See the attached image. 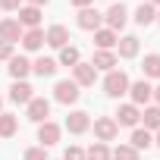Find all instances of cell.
<instances>
[{
    "label": "cell",
    "mask_w": 160,
    "mask_h": 160,
    "mask_svg": "<svg viewBox=\"0 0 160 160\" xmlns=\"http://www.w3.org/2000/svg\"><path fill=\"white\" fill-rule=\"evenodd\" d=\"M126 22H129V10H126V3L119 0V3H110V10L104 13V28H110V32H122L126 28Z\"/></svg>",
    "instance_id": "7a4b0ae2"
},
{
    "label": "cell",
    "mask_w": 160,
    "mask_h": 160,
    "mask_svg": "<svg viewBox=\"0 0 160 160\" xmlns=\"http://www.w3.org/2000/svg\"><path fill=\"white\" fill-rule=\"evenodd\" d=\"M75 25L82 32H98V28H104V13H98L94 7H85V10H78Z\"/></svg>",
    "instance_id": "277c9868"
},
{
    "label": "cell",
    "mask_w": 160,
    "mask_h": 160,
    "mask_svg": "<svg viewBox=\"0 0 160 160\" xmlns=\"http://www.w3.org/2000/svg\"><path fill=\"white\" fill-rule=\"evenodd\" d=\"M151 94H154V85L148 82V78H138V82L129 85V98H132L129 104H135V107H148Z\"/></svg>",
    "instance_id": "8992f818"
},
{
    "label": "cell",
    "mask_w": 160,
    "mask_h": 160,
    "mask_svg": "<svg viewBox=\"0 0 160 160\" xmlns=\"http://www.w3.org/2000/svg\"><path fill=\"white\" fill-rule=\"evenodd\" d=\"M63 160H85V148H78V144H69L63 151Z\"/></svg>",
    "instance_id": "4dcf8cb0"
},
{
    "label": "cell",
    "mask_w": 160,
    "mask_h": 160,
    "mask_svg": "<svg viewBox=\"0 0 160 160\" xmlns=\"http://www.w3.org/2000/svg\"><path fill=\"white\" fill-rule=\"evenodd\" d=\"M7 69H10V75H13V82H25L28 72H32V60H28V57H13Z\"/></svg>",
    "instance_id": "e0dca14e"
},
{
    "label": "cell",
    "mask_w": 160,
    "mask_h": 160,
    "mask_svg": "<svg viewBox=\"0 0 160 160\" xmlns=\"http://www.w3.org/2000/svg\"><path fill=\"white\" fill-rule=\"evenodd\" d=\"M116 41H119V35L110 32V28H98V32H94V44H98V50H116Z\"/></svg>",
    "instance_id": "cb8c5ba5"
},
{
    "label": "cell",
    "mask_w": 160,
    "mask_h": 160,
    "mask_svg": "<svg viewBox=\"0 0 160 160\" xmlns=\"http://www.w3.org/2000/svg\"><path fill=\"white\" fill-rule=\"evenodd\" d=\"M47 116H50V101L47 98H32L28 104H25V119H32V122H47Z\"/></svg>",
    "instance_id": "5b68a950"
},
{
    "label": "cell",
    "mask_w": 160,
    "mask_h": 160,
    "mask_svg": "<svg viewBox=\"0 0 160 160\" xmlns=\"http://www.w3.org/2000/svg\"><path fill=\"white\" fill-rule=\"evenodd\" d=\"M75 10H85V7H94V0H69Z\"/></svg>",
    "instance_id": "836d02e7"
},
{
    "label": "cell",
    "mask_w": 160,
    "mask_h": 160,
    "mask_svg": "<svg viewBox=\"0 0 160 160\" xmlns=\"http://www.w3.org/2000/svg\"><path fill=\"white\" fill-rule=\"evenodd\" d=\"M57 69H60V66H57V60H53V57H38V60L32 63V72H35V75H41V78L57 75Z\"/></svg>",
    "instance_id": "ffe728a7"
},
{
    "label": "cell",
    "mask_w": 160,
    "mask_h": 160,
    "mask_svg": "<svg viewBox=\"0 0 160 160\" xmlns=\"http://www.w3.org/2000/svg\"><path fill=\"white\" fill-rule=\"evenodd\" d=\"M141 72L144 78H160V53H148L141 63Z\"/></svg>",
    "instance_id": "484cf974"
},
{
    "label": "cell",
    "mask_w": 160,
    "mask_h": 160,
    "mask_svg": "<svg viewBox=\"0 0 160 160\" xmlns=\"http://www.w3.org/2000/svg\"><path fill=\"white\" fill-rule=\"evenodd\" d=\"M16 22H19L22 28H41V10H38V7L22 3V7L16 10Z\"/></svg>",
    "instance_id": "7c38bea8"
},
{
    "label": "cell",
    "mask_w": 160,
    "mask_h": 160,
    "mask_svg": "<svg viewBox=\"0 0 160 160\" xmlns=\"http://www.w3.org/2000/svg\"><path fill=\"white\" fill-rule=\"evenodd\" d=\"M151 98H154V104H157V107H160V85H157V88H154V94H151Z\"/></svg>",
    "instance_id": "d590c367"
},
{
    "label": "cell",
    "mask_w": 160,
    "mask_h": 160,
    "mask_svg": "<svg viewBox=\"0 0 160 160\" xmlns=\"http://www.w3.org/2000/svg\"><path fill=\"white\" fill-rule=\"evenodd\" d=\"M32 98H35V88L28 82H13V88H10V101L13 104H28Z\"/></svg>",
    "instance_id": "44dd1931"
},
{
    "label": "cell",
    "mask_w": 160,
    "mask_h": 160,
    "mask_svg": "<svg viewBox=\"0 0 160 160\" xmlns=\"http://www.w3.org/2000/svg\"><path fill=\"white\" fill-rule=\"evenodd\" d=\"M129 144L141 154V151H148V148H154V132H148V129H141V126H135L132 129V138H129Z\"/></svg>",
    "instance_id": "d6986e66"
},
{
    "label": "cell",
    "mask_w": 160,
    "mask_h": 160,
    "mask_svg": "<svg viewBox=\"0 0 160 160\" xmlns=\"http://www.w3.org/2000/svg\"><path fill=\"white\" fill-rule=\"evenodd\" d=\"M28 53H35V50H41L44 47V28H25L22 32V41H19Z\"/></svg>",
    "instance_id": "ac0fdd59"
},
{
    "label": "cell",
    "mask_w": 160,
    "mask_h": 160,
    "mask_svg": "<svg viewBox=\"0 0 160 160\" xmlns=\"http://www.w3.org/2000/svg\"><path fill=\"white\" fill-rule=\"evenodd\" d=\"M44 44L53 47V50H63V47L69 44V28H66V25H50V28L44 32Z\"/></svg>",
    "instance_id": "4fadbf2b"
},
{
    "label": "cell",
    "mask_w": 160,
    "mask_h": 160,
    "mask_svg": "<svg viewBox=\"0 0 160 160\" xmlns=\"http://www.w3.org/2000/svg\"><path fill=\"white\" fill-rule=\"evenodd\" d=\"M148 3H151V7H160V0H148Z\"/></svg>",
    "instance_id": "74e56055"
},
{
    "label": "cell",
    "mask_w": 160,
    "mask_h": 160,
    "mask_svg": "<svg viewBox=\"0 0 160 160\" xmlns=\"http://www.w3.org/2000/svg\"><path fill=\"white\" fill-rule=\"evenodd\" d=\"M60 138H63V126H57L53 119H47V122L38 126V141H41V148H53Z\"/></svg>",
    "instance_id": "30bf717a"
},
{
    "label": "cell",
    "mask_w": 160,
    "mask_h": 160,
    "mask_svg": "<svg viewBox=\"0 0 160 160\" xmlns=\"http://www.w3.org/2000/svg\"><path fill=\"white\" fill-rule=\"evenodd\" d=\"M91 66H94L98 72H113V69L119 66V57H116V50H94Z\"/></svg>",
    "instance_id": "5bb4252c"
},
{
    "label": "cell",
    "mask_w": 160,
    "mask_h": 160,
    "mask_svg": "<svg viewBox=\"0 0 160 160\" xmlns=\"http://www.w3.org/2000/svg\"><path fill=\"white\" fill-rule=\"evenodd\" d=\"M22 32H25V28H22L16 19H10V16H7V19H0V41H7V44H19V41H22Z\"/></svg>",
    "instance_id": "9a60e30c"
},
{
    "label": "cell",
    "mask_w": 160,
    "mask_h": 160,
    "mask_svg": "<svg viewBox=\"0 0 160 160\" xmlns=\"http://www.w3.org/2000/svg\"><path fill=\"white\" fill-rule=\"evenodd\" d=\"M22 7V0H0V10H7V13H16Z\"/></svg>",
    "instance_id": "d6a6232c"
},
{
    "label": "cell",
    "mask_w": 160,
    "mask_h": 160,
    "mask_svg": "<svg viewBox=\"0 0 160 160\" xmlns=\"http://www.w3.org/2000/svg\"><path fill=\"white\" fill-rule=\"evenodd\" d=\"M129 85H132V78H129L122 69H113V72L104 75V94L113 98V101H119L122 94H129Z\"/></svg>",
    "instance_id": "6da1fadb"
},
{
    "label": "cell",
    "mask_w": 160,
    "mask_h": 160,
    "mask_svg": "<svg viewBox=\"0 0 160 160\" xmlns=\"http://www.w3.org/2000/svg\"><path fill=\"white\" fill-rule=\"evenodd\" d=\"M0 113H3V98H0Z\"/></svg>",
    "instance_id": "f35d334b"
},
{
    "label": "cell",
    "mask_w": 160,
    "mask_h": 160,
    "mask_svg": "<svg viewBox=\"0 0 160 160\" xmlns=\"http://www.w3.org/2000/svg\"><path fill=\"white\" fill-rule=\"evenodd\" d=\"M13 57H16V44H7V41H0V60H7V63H10Z\"/></svg>",
    "instance_id": "1f68e13d"
},
{
    "label": "cell",
    "mask_w": 160,
    "mask_h": 160,
    "mask_svg": "<svg viewBox=\"0 0 160 160\" xmlns=\"http://www.w3.org/2000/svg\"><path fill=\"white\" fill-rule=\"evenodd\" d=\"M157 25H160V10H157Z\"/></svg>",
    "instance_id": "ab89813d"
},
{
    "label": "cell",
    "mask_w": 160,
    "mask_h": 160,
    "mask_svg": "<svg viewBox=\"0 0 160 160\" xmlns=\"http://www.w3.org/2000/svg\"><path fill=\"white\" fill-rule=\"evenodd\" d=\"M66 129H69V135H85L88 129H91V116L85 113V110H72L69 116H66V122H63Z\"/></svg>",
    "instance_id": "8fae6325"
},
{
    "label": "cell",
    "mask_w": 160,
    "mask_h": 160,
    "mask_svg": "<svg viewBox=\"0 0 160 160\" xmlns=\"http://www.w3.org/2000/svg\"><path fill=\"white\" fill-rule=\"evenodd\" d=\"M132 19H135L141 28H144V25H154V22H157V7H151L148 0H144V3H138V10H135Z\"/></svg>",
    "instance_id": "603a6c76"
},
{
    "label": "cell",
    "mask_w": 160,
    "mask_h": 160,
    "mask_svg": "<svg viewBox=\"0 0 160 160\" xmlns=\"http://www.w3.org/2000/svg\"><path fill=\"white\" fill-rule=\"evenodd\" d=\"M116 135H119V126H116L113 116H98V119H94V138H98V141L107 144V141H113Z\"/></svg>",
    "instance_id": "ba28073f"
},
{
    "label": "cell",
    "mask_w": 160,
    "mask_h": 160,
    "mask_svg": "<svg viewBox=\"0 0 160 160\" xmlns=\"http://www.w3.org/2000/svg\"><path fill=\"white\" fill-rule=\"evenodd\" d=\"M113 3H116V0H113Z\"/></svg>",
    "instance_id": "60d3db41"
},
{
    "label": "cell",
    "mask_w": 160,
    "mask_h": 160,
    "mask_svg": "<svg viewBox=\"0 0 160 160\" xmlns=\"http://www.w3.org/2000/svg\"><path fill=\"white\" fill-rule=\"evenodd\" d=\"M78 98H82V91H78V85L72 82V78H60V82L53 85V101H57V104L69 107V104H75Z\"/></svg>",
    "instance_id": "3957f363"
},
{
    "label": "cell",
    "mask_w": 160,
    "mask_h": 160,
    "mask_svg": "<svg viewBox=\"0 0 160 160\" xmlns=\"http://www.w3.org/2000/svg\"><path fill=\"white\" fill-rule=\"evenodd\" d=\"M85 160H110V148L104 141H94L88 151H85Z\"/></svg>",
    "instance_id": "f1b7e54d"
},
{
    "label": "cell",
    "mask_w": 160,
    "mask_h": 160,
    "mask_svg": "<svg viewBox=\"0 0 160 160\" xmlns=\"http://www.w3.org/2000/svg\"><path fill=\"white\" fill-rule=\"evenodd\" d=\"M110 160H141V154L132 148V144H116L110 151Z\"/></svg>",
    "instance_id": "83f0119b"
},
{
    "label": "cell",
    "mask_w": 160,
    "mask_h": 160,
    "mask_svg": "<svg viewBox=\"0 0 160 160\" xmlns=\"http://www.w3.org/2000/svg\"><path fill=\"white\" fill-rule=\"evenodd\" d=\"M138 47H141V44H138L135 35H122V38L116 41V57H119V60H135V57H138Z\"/></svg>",
    "instance_id": "2e32d148"
},
{
    "label": "cell",
    "mask_w": 160,
    "mask_h": 160,
    "mask_svg": "<svg viewBox=\"0 0 160 160\" xmlns=\"http://www.w3.org/2000/svg\"><path fill=\"white\" fill-rule=\"evenodd\" d=\"M72 82L78 85V88H91L94 82H98V69L91 66V63H78V66H72Z\"/></svg>",
    "instance_id": "9c48e42d"
},
{
    "label": "cell",
    "mask_w": 160,
    "mask_h": 160,
    "mask_svg": "<svg viewBox=\"0 0 160 160\" xmlns=\"http://www.w3.org/2000/svg\"><path fill=\"white\" fill-rule=\"evenodd\" d=\"M78 63H82V50H78L75 44H66L63 50H60V57H57V66H78Z\"/></svg>",
    "instance_id": "7402d4cb"
},
{
    "label": "cell",
    "mask_w": 160,
    "mask_h": 160,
    "mask_svg": "<svg viewBox=\"0 0 160 160\" xmlns=\"http://www.w3.org/2000/svg\"><path fill=\"white\" fill-rule=\"evenodd\" d=\"M19 129V119L13 113H0V138H13Z\"/></svg>",
    "instance_id": "4316f807"
},
{
    "label": "cell",
    "mask_w": 160,
    "mask_h": 160,
    "mask_svg": "<svg viewBox=\"0 0 160 160\" xmlns=\"http://www.w3.org/2000/svg\"><path fill=\"white\" fill-rule=\"evenodd\" d=\"M22 3H28V7H38V10H44L50 0H22Z\"/></svg>",
    "instance_id": "e575fe53"
},
{
    "label": "cell",
    "mask_w": 160,
    "mask_h": 160,
    "mask_svg": "<svg viewBox=\"0 0 160 160\" xmlns=\"http://www.w3.org/2000/svg\"><path fill=\"white\" fill-rule=\"evenodd\" d=\"M154 148H160V129L154 132Z\"/></svg>",
    "instance_id": "8d00e7d4"
},
{
    "label": "cell",
    "mask_w": 160,
    "mask_h": 160,
    "mask_svg": "<svg viewBox=\"0 0 160 160\" xmlns=\"http://www.w3.org/2000/svg\"><path fill=\"white\" fill-rule=\"evenodd\" d=\"M22 160H50V157H47V148L38 144V148H28V151L22 154Z\"/></svg>",
    "instance_id": "f546056e"
},
{
    "label": "cell",
    "mask_w": 160,
    "mask_h": 160,
    "mask_svg": "<svg viewBox=\"0 0 160 160\" xmlns=\"http://www.w3.org/2000/svg\"><path fill=\"white\" fill-rule=\"evenodd\" d=\"M113 119H116V126L135 129V126L141 122V107H135V104H119V110L113 113Z\"/></svg>",
    "instance_id": "52a82bcc"
},
{
    "label": "cell",
    "mask_w": 160,
    "mask_h": 160,
    "mask_svg": "<svg viewBox=\"0 0 160 160\" xmlns=\"http://www.w3.org/2000/svg\"><path fill=\"white\" fill-rule=\"evenodd\" d=\"M141 129H148V132H157L160 129V107L157 104H151V107L141 110Z\"/></svg>",
    "instance_id": "d4e9b609"
}]
</instances>
